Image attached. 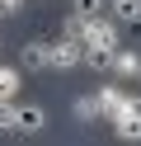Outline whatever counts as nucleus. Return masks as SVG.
<instances>
[{"label":"nucleus","instance_id":"nucleus-10","mask_svg":"<svg viewBox=\"0 0 141 146\" xmlns=\"http://www.w3.org/2000/svg\"><path fill=\"white\" fill-rule=\"evenodd\" d=\"M19 80H24L19 66H0V99H14L19 94Z\"/></svg>","mask_w":141,"mask_h":146},{"label":"nucleus","instance_id":"nucleus-13","mask_svg":"<svg viewBox=\"0 0 141 146\" xmlns=\"http://www.w3.org/2000/svg\"><path fill=\"white\" fill-rule=\"evenodd\" d=\"M85 24H89V14H71V19H66V38L80 42V38H85Z\"/></svg>","mask_w":141,"mask_h":146},{"label":"nucleus","instance_id":"nucleus-16","mask_svg":"<svg viewBox=\"0 0 141 146\" xmlns=\"http://www.w3.org/2000/svg\"><path fill=\"white\" fill-rule=\"evenodd\" d=\"M0 19H5V10H0Z\"/></svg>","mask_w":141,"mask_h":146},{"label":"nucleus","instance_id":"nucleus-17","mask_svg":"<svg viewBox=\"0 0 141 146\" xmlns=\"http://www.w3.org/2000/svg\"><path fill=\"white\" fill-rule=\"evenodd\" d=\"M136 80H141V76H136Z\"/></svg>","mask_w":141,"mask_h":146},{"label":"nucleus","instance_id":"nucleus-8","mask_svg":"<svg viewBox=\"0 0 141 146\" xmlns=\"http://www.w3.org/2000/svg\"><path fill=\"white\" fill-rule=\"evenodd\" d=\"M113 52H118V47H85V61H80V66L108 76V71H113Z\"/></svg>","mask_w":141,"mask_h":146},{"label":"nucleus","instance_id":"nucleus-5","mask_svg":"<svg viewBox=\"0 0 141 146\" xmlns=\"http://www.w3.org/2000/svg\"><path fill=\"white\" fill-rule=\"evenodd\" d=\"M47 66H52V42H28L19 57V71H47Z\"/></svg>","mask_w":141,"mask_h":146},{"label":"nucleus","instance_id":"nucleus-15","mask_svg":"<svg viewBox=\"0 0 141 146\" xmlns=\"http://www.w3.org/2000/svg\"><path fill=\"white\" fill-rule=\"evenodd\" d=\"M0 10H5V14H19V10H24V0H0Z\"/></svg>","mask_w":141,"mask_h":146},{"label":"nucleus","instance_id":"nucleus-2","mask_svg":"<svg viewBox=\"0 0 141 146\" xmlns=\"http://www.w3.org/2000/svg\"><path fill=\"white\" fill-rule=\"evenodd\" d=\"M85 47H118V19H103V14H89L85 24Z\"/></svg>","mask_w":141,"mask_h":146},{"label":"nucleus","instance_id":"nucleus-14","mask_svg":"<svg viewBox=\"0 0 141 146\" xmlns=\"http://www.w3.org/2000/svg\"><path fill=\"white\" fill-rule=\"evenodd\" d=\"M0 132H14V99H0Z\"/></svg>","mask_w":141,"mask_h":146},{"label":"nucleus","instance_id":"nucleus-4","mask_svg":"<svg viewBox=\"0 0 141 146\" xmlns=\"http://www.w3.org/2000/svg\"><path fill=\"white\" fill-rule=\"evenodd\" d=\"M42 127H47L42 104H14V132H42Z\"/></svg>","mask_w":141,"mask_h":146},{"label":"nucleus","instance_id":"nucleus-1","mask_svg":"<svg viewBox=\"0 0 141 146\" xmlns=\"http://www.w3.org/2000/svg\"><path fill=\"white\" fill-rule=\"evenodd\" d=\"M113 132H118V141H141V94H127L118 108V118H113Z\"/></svg>","mask_w":141,"mask_h":146},{"label":"nucleus","instance_id":"nucleus-11","mask_svg":"<svg viewBox=\"0 0 141 146\" xmlns=\"http://www.w3.org/2000/svg\"><path fill=\"white\" fill-rule=\"evenodd\" d=\"M71 113L80 118V123H89V118H99V99H94V94H80V99L71 104Z\"/></svg>","mask_w":141,"mask_h":146},{"label":"nucleus","instance_id":"nucleus-9","mask_svg":"<svg viewBox=\"0 0 141 146\" xmlns=\"http://www.w3.org/2000/svg\"><path fill=\"white\" fill-rule=\"evenodd\" d=\"M108 10L118 24H141V0H108Z\"/></svg>","mask_w":141,"mask_h":146},{"label":"nucleus","instance_id":"nucleus-7","mask_svg":"<svg viewBox=\"0 0 141 146\" xmlns=\"http://www.w3.org/2000/svg\"><path fill=\"white\" fill-rule=\"evenodd\" d=\"M113 71H118L122 80H136V76H141V52L118 47V52H113Z\"/></svg>","mask_w":141,"mask_h":146},{"label":"nucleus","instance_id":"nucleus-6","mask_svg":"<svg viewBox=\"0 0 141 146\" xmlns=\"http://www.w3.org/2000/svg\"><path fill=\"white\" fill-rule=\"evenodd\" d=\"M94 99H99V118H103V123H113V118H118V108H122V99H127V94H122L118 85H99V90H94Z\"/></svg>","mask_w":141,"mask_h":146},{"label":"nucleus","instance_id":"nucleus-3","mask_svg":"<svg viewBox=\"0 0 141 146\" xmlns=\"http://www.w3.org/2000/svg\"><path fill=\"white\" fill-rule=\"evenodd\" d=\"M80 61H85V42L61 33V42H52V71H75Z\"/></svg>","mask_w":141,"mask_h":146},{"label":"nucleus","instance_id":"nucleus-12","mask_svg":"<svg viewBox=\"0 0 141 146\" xmlns=\"http://www.w3.org/2000/svg\"><path fill=\"white\" fill-rule=\"evenodd\" d=\"M71 10H75V14H103L108 0H71Z\"/></svg>","mask_w":141,"mask_h":146}]
</instances>
